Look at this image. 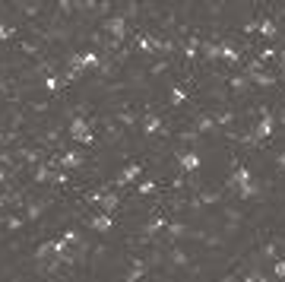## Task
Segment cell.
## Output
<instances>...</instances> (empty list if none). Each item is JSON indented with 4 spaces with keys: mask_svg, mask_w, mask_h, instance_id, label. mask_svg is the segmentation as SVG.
<instances>
[{
    "mask_svg": "<svg viewBox=\"0 0 285 282\" xmlns=\"http://www.w3.org/2000/svg\"><path fill=\"white\" fill-rule=\"evenodd\" d=\"M105 32L111 35V41L124 45V38H127V16H120V13L108 16V19H105Z\"/></svg>",
    "mask_w": 285,
    "mask_h": 282,
    "instance_id": "1",
    "label": "cell"
},
{
    "mask_svg": "<svg viewBox=\"0 0 285 282\" xmlns=\"http://www.w3.org/2000/svg\"><path fill=\"white\" fill-rule=\"evenodd\" d=\"M178 162H181V172H187V175L200 172V156H196V152H181Z\"/></svg>",
    "mask_w": 285,
    "mask_h": 282,
    "instance_id": "2",
    "label": "cell"
},
{
    "mask_svg": "<svg viewBox=\"0 0 285 282\" xmlns=\"http://www.w3.org/2000/svg\"><path fill=\"white\" fill-rule=\"evenodd\" d=\"M140 175H143V165H136V162H133V165H127L124 172L117 175V187H120V184H130V181H136Z\"/></svg>",
    "mask_w": 285,
    "mask_h": 282,
    "instance_id": "3",
    "label": "cell"
},
{
    "mask_svg": "<svg viewBox=\"0 0 285 282\" xmlns=\"http://www.w3.org/2000/svg\"><path fill=\"white\" fill-rule=\"evenodd\" d=\"M86 222H89V225L95 228V232H111V225H114L108 212H98V216H95V219H86Z\"/></svg>",
    "mask_w": 285,
    "mask_h": 282,
    "instance_id": "4",
    "label": "cell"
},
{
    "mask_svg": "<svg viewBox=\"0 0 285 282\" xmlns=\"http://www.w3.org/2000/svg\"><path fill=\"white\" fill-rule=\"evenodd\" d=\"M187 263H190V257L184 247H171V267H187Z\"/></svg>",
    "mask_w": 285,
    "mask_h": 282,
    "instance_id": "5",
    "label": "cell"
},
{
    "mask_svg": "<svg viewBox=\"0 0 285 282\" xmlns=\"http://www.w3.org/2000/svg\"><path fill=\"white\" fill-rule=\"evenodd\" d=\"M143 130H146V133H155V130H162V117L149 111V114H146V121H143Z\"/></svg>",
    "mask_w": 285,
    "mask_h": 282,
    "instance_id": "6",
    "label": "cell"
},
{
    "mask_svg": "<svg viewBox=\"0 0 285 282\" xmlns=\"http://www.w3.org/2000/svg\"><path fill=\"white\" fill-rule=\"evenodd\" d=\"M60 162H64L67 168H80V165H83V152L70 149V152H64V159H60Z\"/></svg>",
    "mask_w": 285,
    "mask_h": 282,
    "instance_id": "7",
    "label": "cell"
},
{
    "mask_svg": "<svg viewBox=\"0 0 285 282\" xmlns=\"http://www.w3.org/2000/svg\"><path fill=\"white\" fill-rule=\"evenodd\" d=\"M260 32H263V38L279 41V35H276V19H263V22H260Z\"/></svg>",
    "mask_w": 285,
    "mask_h": 282,
    "instance_id": "8",
    "label": "cell"
},
{
    "mask_svg": "<svg viewBox=\"0 0 285 282\" xmlns=\"http://www.w3.org/2000/svg\"><path fill=\"white\" fill-rule=\"evenodd\" d=\"M184 101H187V89L175 86V89H171V105H184Z\"/></svg>",
    "mask_w": 285,
    "mask_h": 282,
    "instance_id": "9",
    "label": "cell"
},
{
    "mask_svg": "<svg viewBox=\"0 0 285 282\" xmlns=\"http://www.w3.org/2000/svg\"><path fill=\"white\" fill-rule=\"evenodd\" d=\"M219 190H203V196H200V203H203V206H212V203H219Z\"/></svg>",
    "mask_w": 285,
    "mask_h": 282,
    "instance_id": "10",
    "label": "cell"
},
{
    "mask_svg": "<svg viewBox=\"0 0 285 282\" xmlns=\"http://www.w3.org/2000/svg\"><path fill=\"white\" fill-rule=\"evenodd\" d=\"M117 121H120V127H133L136 124V114H133V111H120Z\"/></svg>",
    "mask_w": 285,
    "mask_h": 282,
    "instance_id": "11",
    "label": "cell"
},
{
    "mask_svg": "<svg viewBox=\"0 0 285 282\" xmlns=\"http://www.w3.org/2000/svg\"><path fill=\"white\" fill-rule=\"evenodd\" d=\"M6 228H10V232L22 228V219H19V216H6Z\"/></svg>",
    "mask_w": 285,
    "mask_h": 282,
    "instance_id": "12",
    "label": "cell"
},
{
    "mask_svg": "<svg viewBox=\"0 0 285 282\" xmlns=\"http://www.w3.org/2000/svg\"><path fill=\"white\" fill-rule=\"evenodd\" d=\"M152 190H155V184H152V181H146V184L136 187V193H143V196H146V193H152Z\"/></svg>",
    "mask_w": 285,
    "mask_h": 282,
    "instance_id": "13",
    "label": "cell"
},
{
    "mask_svg": "<svg viewBox=\"0 0 285 282\" xmlns=\"http://www.w3.org/2000/svg\"><path fill=\"white\" fill-rule=\"evenodd\" d=\"M273 276H279V279H285V260H279V263H276V267H273Z\"/></svg>",
    "mask_w": 285,
    "mask_h": 282,
    "instance_id": "14",
    "label": "cell"
},
{
    "mask_svg": "<svg viewBox=\"0 0 285 282\" xmlns=\"http://www.w3.org/2000/svg\"><path fill=\"white\" fill-rule=\"evenodd\" d=\"M276 117H279V124H285V108L279 111V114H276Z\"/></svg>",
    "mask_w": 285,
    "mask_h": 282,
    "instance_id": "15",
    "label": "cell"
},
{
    "mask_svg": "<svg viewBox=\"0 0 285 282\" xmlns=\"http://www.w3.org/2000/svg\"><path fill=\"white\" fill-rule=\"evenodd\" d=\"M279 165H282V168H285V156H282V159H279Z\"/></svg>",
    "mask_w": 285,
    "mask_h": 282,
    "instance_id": "16",
    "label": "cell"
},
{
    "mask_svg": "<svg viewBox=\"0 0 285 282\" xmlns=\"http://www.w3.org/2000/svg\"><path fill=\"white\" fill-rule=\"evenodd\" d=\"M282 64H285V51H282Z\"/></svg>",
    "mask_w": 285,
    "mask_h": 282,
    "instance_id": "17",
    "label": "cell"
}]
</instances>
